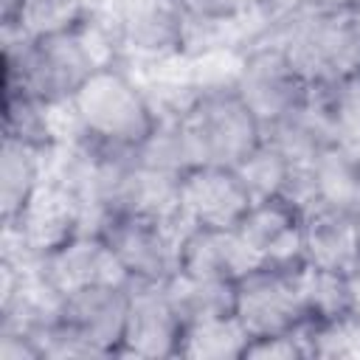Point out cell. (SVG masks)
Returning a JSON list of instances; mask_svg holds the SVG:
<instances>
[{"label": "cell", "mask_w": 360, "mask_h": 360, "mask_svg": "<svg viewBox=\"0 0 360 360\" xmlns=\"http://www.w3.org/2000/svg\"><path fill=\"white\" fill-rule=\"evenodd\" d=\"M65 112L73 141L124 155L138 152L160 121V104L121 59L101 62L68 101Z\"/></svg>", "instance_id": "1"}, {"label": "cell", "mask_w": 360, "mask_h": 360, "mask_svg": "<svg viewBox=\"0 0 360 360\" xmlns=\"http://www.w3.org/2000/svg\"><path fill=\"white\" fill-rule=\"evenodd\" d=\"M98 39H104L98 22L39 39L3 31V90H20L53 110H65L87 76L101 62L115 59L98 48Z\"/></svg>", "instance_id": "2"}, {"label": "cell", "mask_w": 360, "mask_h": 360, "mask_svg": "<svg viewBox=\"0 0 360 360\" xmlns=\"http://www.w3.org/2000/svg\"><path fill=\"white\" fill-rule=\"evenodd\" d=\"M298 73L326 90L360 73V8L304 11L290 6L267 31Z\"/></svg>", "instance_id": "3"}, {"label": "cell", "mask_w": 360, "mask_h": 360, "mask_svg": "<svg viewBox=\"0 0 360 360\" xmlns=\"http://www.w3.org/2000/svg\"><path fill=\"white\" fill-rule=\"evenodd\" d=\"M174 110L194 163L239 166L264 138L262 121L228 79L191 90L180 104H174Z\"/></svg>", "instance_id": "4"}, {"label": "cell", "mask_w": 360, "mask_h": 360, "mask_svg": "<svg viewBox=\"0 0 360 360\" xmlns=\"http://www.w3.org/2000/svg\"><path fill=\"white\" fill-rule=\"evenodd\" d=\"M96 22L121 62H169L191 48V22L180 0H98Z\"/></svg>", "instance_id": "5"}, {"label": "cell", "mask_w": 360, "mask_h": 360, "mask_svg": "<svg viewBox=\"0 0 360 360\" xmlns=\"http://www.w3.org/2000/svg\"><path fill=\"white\" fill-rule=\"evenodd\" d=\"M228 82L253 110L264 129L307 110L318 96V90L287 59L281 45L267 34L245 48Z\"/></svg>", "instance_id": "6"}, {"label": "cell", "mask_w": 360, "mask_h": 360, "mask_svg": "<svg viewBox=\"0 0 360 360\" xmlns=\"http://www.w3.org/2000/svg\"><path fill=\"white\" fill-rule=\"evenodd\" d=\"M132 284H166L180 267L183 225L166 217L115 211L96 225Z\"/></svg>", "instance_id": "7"}, {"label": "cell", "mask_w": 360, "mask_h": 360, "mask_svg": "<svg viewBox=\"0 0 360 360\" xmlns=\"http://www.w3.org/2000/svg\"><path fill=\"white\" fill-rule=\"evenodd\" d=\"M90 225V214L82 205V200L62 186L56 177L48 174L42 188L34 194L28 208L3 228V245L6 256L22 259V262H39L42 256L53 253L65 242H70L76 233H82Z\"/></svg>", "instance_id": "8"}, {"label": "cell", "mask_w": 360, "mask_h": 360, "mask_svg": "<svg viewBox=\"0 0 360 360\" xmlns=\"http://www.w3.org/2000/svg\"><path fill=\"white\" fill-rule=\"evenodd\" d=\"M233 315L250 338H270L307 326L301 264H259L233 284Z\"/></svg>", "instance_id": "9"}, {"label": "cell", "mask_w": 360, "mask_h": 360, "mask_svg": "<svg viewBox=\"0 0 360 360\" xmlns=\"http://www.w3.org/2000/svg\"><path fill=\"white\" fill-rule=\"evenodd\" d=\"M253 205L236 166L197 163L177 180V219L183 228L233 231Z\"/></svg>", "instance_id": "10"}, {"label": "cell", "mask_w": 360, "mask_h": 360, "mask_svg": "<svg viewBox=\"0 0 360 360\" xmlns=\"http://www.w3.org/2000/svg\"><path fill=\"white\" fill-rule=\"evenodd\" d=\"M34 273L56 301L84 287L132 284L98 228H84L70 242L34 262Z\"/></svg>", "instance_id": "11"}, {"label": "cell", "mask_w": 360, "mask_h": 360, "mask_svg": "<svg viewBox=\"0 0 360 360\" xmlns=\"http://www.w3.org/2000/svg\"><path fill=\"white\" fill-rule=\"evenodd\" d=\"M186 318L166 284H132L121 357L172 360L180 352Z\"/></svg>", "instance_id": "12"}, {"label": "cell", "mask_w": 360, "mask_h": 360, "mask_svg": "<svg viewBox=\"0 0 360 360\" xmlns=\"http://www.w3.org/2000/svg\"><path fill=\"white\" fill-rule=\"evenodd\" d=\"M304 205L290 197L253 200L233 228L253 264H301Z\"/></svg>", "instance_id": "13"}, {"label": "cell", "mask_w": 360, "mask_h": 360, "mask_svg": "<svg viewBox=\"0 0 360 360\" xmlns=\"http://www.w3.org/2000/svg\"><path fill=\"white\" fill-rule=\"evenodd\" d=\"M315 202L360 219V152L329 141L304 169V205Z\"/></svg>", "instance_id": "14"}, {"label": "cell", "mask_w": 360, "mask_h": 360, "mask_svg": "<svg viewBox=\"0 0 360 360\" xmlns=\"http://www.w3.org/2000/svg\"><path fill=\"white\" fill-rule=\"evenodd\" d=\"M357 217L307 202L301 228V262L318 270L357 276Z\"/></svg>", "instance_id": "15"}, {"label": "cell", "mask_w": 360, "mask_h": 360, "mask_svg": "<svg viewBox=\"0 0 360 360\" xmlns=\"http://www.w3.org/2000/svg\"><path fill=\"white\" fill-rule=\"evenodd\" d=\"M253 267L256 264L245 250L242 239L236 236V231H208V228L183 231L177 273L208 281H236Z\"/></svg>", "instance_id": "16"}, {"label": "cell", "mask_w": 360, "mask_h": 360, "mask_svg": "<svg viewBox=\"0 0 360 360\" xmlns=\"http://www.w3.org/2000/svg\"><path fill=\"white\" fill-rule=\"evenodd\" d=\"M98 0H11L0 6L3 31L39 39L84 31L96 22Z\"/></svg>", "instance_id": "17"}, {"label": "cell", "mask_w": 360, "mask_h": 360, "mask_svg": "<svg viewBox=\"0 0 360 360\" xmlns=\"http://www.w3.org/2000/svg\"><path fill=\"white\" fill-rule=\"evenodd\" d=\"M301 298L307 326L312 329H338L360 318L357 276L318 270L301 262Z\"/></svg>", "instance_id": "18"}, {"label": "cell", "mask_w": 360, "mask_h": 360, "mask_svg": "<svg viewBox=\"0 0 360 360\" xmlns=\"http://www.w3.org/2000/svg\"><path fill=\"white\" fill-rule=\"evenodd\" d=\"M51 155L25 146L14 138H3L0 146V222L8 228L28 208L34 194L51 174Z\"/></svg>", "instance_id": "19"}, {"label": "cell", "mask_w": 360, "mask_h": 360, "mask_svg": "<svg viewBox=\"0 0 360 360\" xmlns=\"http://www.w3.org/2000/svg\"><path fill=\"white\" fill-rule=\"evenodd\" d=\"M253 200L290 197L304 205V169L295 166L273 141L262 138V143L236 166Z\"/></svg>", "instance_id": "20"}, {"label": "cell", "mask_w": 360, "mask_h": 360, "mask_svg": "<svg viewBox=\"0 0 360 360\" xmlns=\"http://www.w3.org/2000/svg\"><path fill=\"white\" fill-rule=\"evenodd\" d=\"M250 335L233 312L186 321L180 352L183 360H245Z\"/></svg>", "instance_id": "21"}, {"label": "cell", "mask_w": 360, "mask_h": 360, "mask_svg": "<svg viewBox=\"0 0 360 360\" xmlns=\"http://www.w3.org/2000/svg\"><path fill=\"white\" fill-rule=\"evenodd\" d=\"M56 112L59 110L20 90H3V138H14L53 158L62 146V129Z\"/></svg>", "instance_id": "22"}, {"label": "cell", "mask_w": 360, "mask_h": 360, "mask_svg": "<svg viewBox=\"0 0 360 360\" xmlns=\"http://www.w3.org/2000/svg\"><path fill=\"white\" fill-rule=\"evenodd\" d=\"M233 284L236 281H208V278L174 273L166 281V290L172 292L183 318L194 321V318H205V315L233 312Z\"/></svg>", "instance_id": "23"}, {"label": "cell", "mask_w": 360, "mask_h": 360, "mask_svg": "<svg viewBox=\"0 0 360 360\" xmlns=\"http://www.w3.org/2000/svg\"><path fill=\"white\" fill-rule=\"evenodd\" d=\"M318 101L332 129V138L360 152V73L326 90H318Z\"/></svg>", "instance_id": "24"}, {"label": "cell", "mask_w": 360, "mask_h": 360, "mask_svg": "<svg viewBox=\"0 0 360 360\" xmlns=\"http://www.w3.org/2000/svg\"><path fill=\"white\" fill-rule=\"evenodd\" d=\"M183 11L191 22V39L194 34L202 31H219L239 25L245 17L253 14L259 0H180Z\"/></svg>", "instance_id": "25"}, {"label": "cell", "mask_w": 360, "mask_h": 360, "mask_svg": "<svg viewBox=\"0 0 360 360\" xmlns=\"http://www.w3.org/2000/svg\"><path fill=\"white\" fill-rule=\"evenodd\" d=\"M292 6L304 11H346L360 8V0H292Z\"/></svg>", "instance_id": "26"}, {"label": "cell", "mask_w": 360, "mask_h": 360, "mask_svg": "<svg viewBox=\"0 0 360 360\" xmlns=\"http://www.w3.org/2000/svg\"><path fill=\"white\" fill-rule=\"evenodd\" d=\"M357 276H360V225H357Z\"/></svg>", "instance_id": "27"}]
</instances>
